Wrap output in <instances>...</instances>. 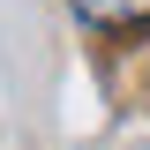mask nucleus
<instances>
[{
  "label": "nucleus",
  "mask_w": 150,
  "mask_h": 150,
  "mask_svg": "<svg viewBox=\"0 0 150 150\" xmlns=\"http://www.w3.org/2000/svg\"><path fill=\"white\" fill-rule=\"evenodd\" d=\"M75 15L98 30H128V23H150V0H75Z\"/></svg>",
  "instance_id": "nucleus-1"
}]
</instances>
